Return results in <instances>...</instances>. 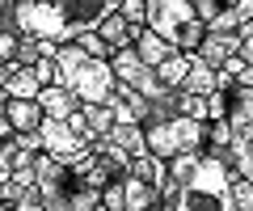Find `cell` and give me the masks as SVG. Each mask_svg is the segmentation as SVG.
I'll use <instances>...</instances> for the list:
<instances>
[{
    "label": "cell",
    "instance_id": "cell-1",
    "mask_svg": "<svg viewBox=\"0 0 253 211\" xmlns=\"http://www.w3.org/2000/svg\"><path fill=\"white\" fill-rule=\"evenodd\" d=\"M114 9L118 0H9V21L26 38L68 46L81 34H93Z\"/></svg>",
    "mask_w": 253,
    "mask_h": 211
},
{
    "label": "cell",
    "instance_id": "cell-2",
    "mask_svg": "<svg viewBox=\"0 0 253 211\" xmlns=\"http://www.w3.org/2000/svg\"><path fill=\"white\" fill-rule=\"evenodd\" d=\"M232 169L224 156L194 148L169 161V182L177 186L173 211H236L232 207Z\"/></svg>",
    "mask_w": 253,
    "mask_h": 211
},
{
    "label": "cell",
    "instance_id": "cell-3",
    "mask_svg": "<svg viewBox=\"0 0 253 211\" xmlns=\"http://www.w3.org/2000/svg\"><path fill=\"white\" fill-rule=\"evenodd\" d=\"M55 68H59V89H68L81 106H106L114 97V72L106 59H89L76 42L55 51Z\"/></svg>",
    "mask_w": 253,
    "mask_h": 211
},
{
    "label": "cell",
    "instance_id": "cell-4",
    "mask_svg": "<svg viewBox=\"0 0 253 211\" xmlns=\"http://www.w3.org/2000/svg\"><path fill=\"white\" fill-rule=\"evenodd\" d=\"M144 30H152L161 42H169L173 51H199L203 42V21L194 17V4L190 0H148V21Z\"/></svg>",
    "mask_w": 253,
    "mask_h": 211
},
{
    "label": "cell",
    "instance_id": "cell-5",
    "mask_svg": "<svg viewBox=\"0 0 253 211\" xmlns=\"http://www.w3.org/2000/svg\"><path fill=\"white\" fill-rule=\"evenodd\" d=\"M144 144L148 152L156 156V161H165L169 165L173 156L181 152H194V148L207 144V123H190V119H165V123H148L144 127Z\"/></svg>",
    "mask_w": 253,
    "mask_h": 211
},
{
    "label": "cell",
    "instance_id": "cell-6",
    "mask_svg": "<svg viewBox=\"0 0 253 211\" xmlns=\"http://www.w3.org/2000/svg\"><path fill=\"white\" fill-rule=\"evenodd\" d=\"M81 186H84V177L72 173L68 165H59V161H51L42 152L34 156V190L42 199V211H68V203H72V194Z\"/></svg>",
    "mask_w": 253,
    "mask_h": 211
},
{
    "label": "cell",
    "instance_id": "cell-7",
    "mask_svg": "<svg viewBox=\"0 0 253 211\" xmlns=\"http://www.w3.org/2000/svg\"><path fill=\"white\" fill-rule=\"evenodd\" d=\"M194 55H199V64H207L211 72H219L232 55H241V38L236 34H203V42H199Z\"/></svg>",
    "mask_w": 253,
    "mask_h": 211
},
{
    "label": "cell",
    "instance_id": "cell-8",
    "mask_svg": "<svg viewBox=\"0 0 253 211\" xmlns=\"http://www.w3.org/2000/svg\"><path fill=\"white\" fill-rule=\"evenodd\" d=\"M0 84L9 93V101H38V93H42V84L34 81V72L30 68H17V64L0 68Z\"/></svg>",
    "mask_w": 253,
    "mask_h": 211
},
{
    "label": "cell",
    "instance_id": "cell-9",
    "mask_svg": "<svg viewBox=\"0 0 253 211\" xmlns=\"http://www.w3.org/2000/svg\"><path fill=\"white\" fill-rule=\"evenodd\" d=\"M38 110H42V119H51V123H68L76 110H81V101H76L68 89L51 84V89H42V93H38Z\"/></svg>",
    "mask_w": 253,
    "mask_h": 211
},
{
    "label": "cell",
    "instance_id": "cell-10",
    "mask_svg": "<svg viewBox=\"0 0 253 211\" xmlns=\"http://www.w3.org/2000/svg\"><path fill=\"white\" fill-rule=\"evenodd\" d=\"M101 139H110L114 148H123V152L131 156V161H135V156H148V144H144V127H139V123H114V127H110Z\"/></svg>",
    "mask_w": 253,
    "mask_h": 211
},
{
    "label": "cell",
    "instance_id": "cell-11",
    "mask_svg": "<svg viewBox=\"0 0 253 211\" xmlns=\"http://www.w3.org/2000/svg\"><path fill=\"white\" fill-rule=\"evenodd\" d=\"M177 93H190V97H211V93H219V72H211V68L199 64V55H194V68L186 72V81H181Z\"/></svg>",
    "mask_w": 253,
    "mask_h": 211
},
{
    "label": "cell",
    "instance_id": "cell-12",
    "mask_svg": "<svg viewBox=\"0 0 253 211\" xmlns=\"http://www.w3.org/2000/svg\"><path fill=\"white\" fill-rule=\"evenodd\" d=\"M4 119H9L13 135L42 127V110H38V101H4Z\"/></svg>",
    "mask_w": 253,
    "mask_h": 211
},
{
    "label": "cell",
    "instance_id": "cell-13",
    "mask_svg": "<svg viewBox=\"0 0 253 211\" xmlns=\"http://www.w3.org/2000/svg\"><path fill=\"white\" fill-rule=\"evenodd\" d=\"M190 68H194V55H190V51H173L169 59H165L161 68H156V81L165 84V89L169 93H177L181 89V81H186V72Z\"/></svg>",
    "mask_w": 253,
    "mask_h": 211
},
{
    "label": "cell",
    "instance_id": "cell-14",
    "mask_svg": "<svg viewBox=\"0 0 253 211\" xmlns=\"http://www.w3.org/2000/svg\"><path fill=\"white\" fill-rule=\"evenodd\" d=\"M131 51H135V55H139V64H148L152 72H156V68H161L165 59L173 55V46H169V42H161V38H156L152 30H144V34L135 38V46H131Z\"/></svg>",
    "mask_w": 253,
    "mask_h": 211
},
{
    "label": "cell",
    "instance_id": "cell-15",
    "mask_svg": "<svg viewBox=\"0 0 253 211\" xmlns=\"http://www.w3.org/2000/svg\"><path fill=\"white\" fill-rule=\"evenodd\" d=\"M123 199H126V211H152L156 203H161V194H156L148 182H139V177L126 173L123 177Z\"/></svg>",
    "mask_w": 253,
    "mask_h": 211
},
{
    "label": "cell",
    "instance_id": "cell-16",
    "mask_svg": "<svg viewBox=\"0 0 253 211\" xmlns=\"http://www.w3.org/2000/svg\"><path fill=\"white\" fill-rule=\"evenodd\" d=\"M0 211H42L38 190H17L13 182H0Z\"/></svg>",
    "mask_w": 253,
    "mask_h": 211
},
{
    "label": "cell",
    "instance_id": "cell-17",
    "mask_svg": "<svg viewBox=\"0 0 253 211\" xmlns=\"http://www.w3.org/2000/svg\"><path fill=\"white\" fill-rule=\"evenodd\" d=\"M173 114L190 123H207V97H190V93H177L173 97Z\"/></svg>",
    "mask_w": 253,
    "mask_h": 211
},
{
    "label": "cell",
    "instance_id": "cell-18",
    "mask_svg": "<svg viewBox=\"0 0 253 211\" xmlns=\"http://www.w3.org/2000/svg\"><path fill=\"white\" fill-rule=\"evenodd\" d=\"M17 42H21V34H17V26L9 21V4H4V17H0V68L13 64V55H17Z\"/></svg>",
    "mask_w": 253,
    "mask_h": 211
},
{
    "label": "cell",
    "instance_id": "cell-19",
    "mask_svg": "<svg viewBox=\"0 0 253 211\" xmlns=\"http://www.w3.org/2000/svg\"><path fill=\"white\" fill-rule=\"evenodd\" d=\"M81 119H84V123L93 127V135H97V139L106 135L110 127H114V114H110L106 106H81Z\"/></svg>",
    "mask_w": 253,
    "mask_h": 211
},
{
    "label": "cell",
    "instance_id": "cell-20",
    "mask_svg": "<svg viewBox=\"0 0 253 211\" xmlns=\"http://www.w3.org/2000/svg\"><path fill=\"white\" fill-rule=\"evenodd\" d=\"M118 17L126 26H144L148 21V0H118Z\"/></svg>",
    "mask_w": 253,
    "mask_h": 211
},
{
    "label": "cell",
    "instance_id": "cell-21",
    "mask_svg": "<svg viewBox=\"0 0 253 211\" xmlns=\"http://www.w3.org/2000/svg\"><path fill=\"white\" fill-rule=\"evenodd\" d=\"M76 46H81L89 59H106V64H110V55H114V51H110V46L97 38V30H93V34H81V38H76Z\"/></svg>",
    "mask_w": 253,
    "mask_h": 211
},
{
    "label": "cell",
    "instance_id": "cell-22",
    "mask_svg": "<svg viewBox=\"0 0 253 211\" xmlns=\"http://www.w3.org/2000/svg\"><path fill=\"white\" fill-rule=\"evenodd\" d=\"M30 72H34V81L42 84V89H51V84L59 81V68H55V55H38V64L30 68Z\"/></svg>",
    "mask_w": 253,
    "mask_h": 211
},
{
    "label": "cell",
    "instance_id": "cell-23",
    "mask_svg": "<svg viewBox=\"0 0 253 211\" xmlns=\"http://www.w3.org/2000/svg\"><path fill=\"white\" fill-rule=\"evenodd\" d=\"M97 207H101V190H93V186H81L68 203V211H97Z\"/></svg>",
    "mask_w": 253,
    "mask_h": 211
},
{
    "label": "cell",
    "instance_id": "cell-24",
    "mask_svg": "<svg viewBox=\"0 0 253 211\" xmlns=\"http://www.w3.org/2000/svg\"><path fill=\"white\" fill-rule=\"evenodd\" d=\"M232 207L236 211H253V182L232 177Z\"/></svg>",
    "mask_w": 253,
    "mask_h": 211
},
{
    "label": "cell",
    "instance_id": "cell-25",
    "mask_svg": "<svg viewBox=\"0 0 253 211\" xmlns=\"http://www.w3.org/2000/svg\"><path fill=\"white\" fill-rule=\"evenodd\" d=\"M13 64H17V68H34V64H38V38H26V34H21Z\"/></svg>",
    "mask_w": 253,
    "mask_h": 211
},
{
    "label": "cell",
    "instance_id": "cell-26",
    "mask_svg": "<svg viewBox=\"0 0 253 211\" xmlns=\"http://www.w3.org/2000/svg\"><path fill=\"white\" fill-rule=\"evenodd\" d=\"M101 207H106V211H126V199H123V177H114V182L101 190Z\"/></svg>",
    "mask_w": 253,
    "mask_h": 211
},
{
    "label": "cell",
    "instance_id": "cell-27",
    "mask_svg": "<svg viewBox=\"0 0 253 211\" xmlns=\"http://www.w3.org/2000/svg\"><path fill=\"white\" fill-rule=\"evenodd\" d=\"M228 119V93H211L207 97V123H224Z\"/></svg>",
    "mask_w": 253,
    "mask_h": 211
},
{
    "label": "cell",
    "instance_id": "cell-28",
    "mask_svg": "<svg viewBox=\"0 0 253 211\" xmlns=\"http://www.w3.org/2000/svg\"><path fill=\"white\" fill-rule=\"evenodd\" d=\"M9 144H13V148H21V152H30V156L42 152V144H38V131H21V135H13Z\"/></svg>",
    "mask_w": 253,
    "mask_h": 211
},
{
    "label": "cell",
    "instance_id": "cell-29",
    "mask_svg": "<svg viewBox=\"0 0 253 211\" xmlns=\"http://www.w3.org/2000/svg\"><path fill=\"white\" fill-rule=\"evenodd\" d=\"M9 182L17 186V190H34V165H30V169H13Z\"/></svg>",
    "mask_w": 253,
    "mask_h": 211
},
{
    "label": "cell",
    "instance_id": "cell-30",
    "mask_svg": "<svg viewBox=\"0 0 253 211\" xmlns=\"http://www.w3.org/2000/svg\"><path fill=\"white\" fill-rule=\"evenodd\" d=\"M241 59L253 68V38H245V42H241Z\"/></svg>",
    "mask_w": 253,
    "mask_h": 211
},
{
    "label": "cell",
    "instance_id": "cell-31",
    "mask_svg": "<svg viewBox=\"0 0 253 211\" xmlns=\"http://www.w3.org/2000/svg\"><path fill=\"white\" fill-rule=\"evenodd\" d=\"M4 101H9V93H4V84H0V106H4Z\"/></svg>",
    "mask_w": 253,
    "mask_h": 211
},
{
    "label": "cell",
    "instance_id": "cell-32",
    "mask_svg": "<svg viewBox=\"0 0 253 211\" xmlns=\"http://www.w3.org/2000/svg\"><path fill=\"white\" fill-rule=\"evenodd\" d=\"M4 4H9V0H0V17H4Z\"/></svg>",
    "mask_w": 253,
    "mask_h": 211
},
{
    "label": "cell",
    "instance_id": "cell-33",
    "mask_svg": "<svg viewBox=\"0 0 253 211\" xmlns=\"http://www.w3.org/2000/svg\"><path fill=\"white\" fill-rule=\"evenodd\" d=\"M97 211H106V207H97Z\"/></svg>",
    "mask_w": 253,
    "mask_h": 211
},
{
    "label": "cell",
    "instance_id": "cell-34",
    "mask_svg": "<svg viewBox=\"0 0 253 211\" xmlns=\"http://www.w3.org/2000/svg\"><path fill=\"white\" fill-rule=\"evenodd\" d=\"M0 148H4V144H0Z\"/></svg>",
    "mask_w": 253,
    "mask_h": 211
}]
</instances>
